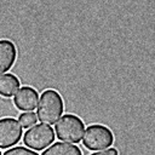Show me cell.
<instances>
[{"instance_id": "1", "label": "cell", "mask_w": 155, "mask_h": 155, "mask_svg": "<svg viewBox=\"0 0 155 155\" xmlns=\"http://www.w3.org/2000/svg\"><path fill=\"white\" fill-rule=\"evenodd\" d=\"M64 110V102L58 91L48 88L45 90L39 99L36 116L38 119L47 125H53L62 116Z\"/></svg>"}, {"instance_id": "2", "label": "cell", "mask_w": 155, "mask_h": 155, "mask_svg": "<svg viewBox=\"0 0 155 155\" xmlns=\"http://www.w3.org/2000/svg\"><path fill=\"white\" fill-rule=\"evenodd\" d=\"M84 121L74 114H65L56 122L57 137L65 142L79 143L84 136Z\"/></svg>"}, {"instance_id": "3", "label": "cell", "mask_w": 155, "mask_h": 155, "mask_svg": "<svg viewBox=\"0 0 155 155\" xmlns=\"http://www.w3.org/2000/svg\"><path fill=\"white\" fill-rule=\"evenodd\" d=\"M82 137L84 145L90 150L107 149L114 143V134L111 130L101 124L90 125Z\"/></svg>"}, {"instance_id": "4", "label": "cell", "mask_w": 155, "mask_h": 155, "mask_svg": "<svg viewBox=\"0 0 155 155\" xmlns=\"http://www.w3.org/2000/svg\"><path fill=\"white\" fill-rule=\"evenodd\" d=\"M54 132L48 125H34L28 128L23 136V142L28 148L41 150L48 147L54 140Z\"/></svg>"}, {"instance_id": "5", "label": "cell", "mask_w": 155, "mask_h": 155, "mask_svg": "<svg viewBox=\"0 0 155 155\" xmlns=\"http://www.w3.org/2000/svg\"><path fill=\"white\" fill-rule=\"evenodd\" d=\"M23 127L13 117L0 119V148H8L19 142Z\"/></svg>"}, {"instance_id": "6", "label": "cell", "mask_w": 155, "mask_h": 155, "mask_svg": "<svg viewBox=\"0 0 155 155\" xmlns=\"http://www.w3.org/2000/svg\"><path fill=\"white\" fill-rule=\"evenodd\" d=\"M38 101H39V93L35 88L30 86H23L21 87L13 98V102L16 107L21 110H33L35 107H38Z\"/></svg>"}, {"instance_id": "7", "label": "cell", "mask_w": 155, "mask_h": 155, "mask_svg": "<svg viewBox=\"0 0 155 155\" xmlns=\"http://www.w3.org/2000/svg\"><path fill=\"white\" fill-rule=\"evenodd\" d=\"M17 47L8 39H0V74L7 71L16 62Z\"/></svg>"}, {"instance_id": "8", "label": "cell", "mask_w": 155, "mask_h": 155, "mask_svg": "<svg viewBox=\"0 0 155 155\" xmlns=\"http://www.w3.org/2000/svg\"><path fill=\"white\" fill-rule=\"evenodd\" d=\"M42 155H82V151L78 145L70 144L68 142H57L44 150Z\"/></svg>"}, {"instance_id": "9", "label": "cell", "mask_w": 155, "mask_h": 155, "mask_svg": "<svg viewBox=\"0 0 155 155\" xmlns=\"http://www.w3.org/2000/svg\"><path fill=\"white\" fill-rule=\"evenodd\" d=\"M19 90V79L13 74L0 75V94L11 97Z\"/></svg>"}, {"instance_id": "10", "label": "cell", "mask_w": 155, "mask_h": 155, "mask_svg": "<svg viewBox=\"0 0 155 155\" xmlns=\"http://www.w3.org/2000/svg\"><path fill=\"white\" fill-rule=\"evenodd\" d=\"M36 120H38V116L33 111H27L19 115V124L22 125V127L29 128L36 124Z\"/></svg>"}, {"instance_id": "11", "label": "cell", "mask_w": 155, "mask_h": 155, "mask_svg": "<svg viewBox=\"0 0 155 155\" xmlns=\"http://www.w3.org/2000/svg\"><path fill=\"white\" fill-rule=\"evenodd\" d=\"M2 155H39L36 151L31 150L30 148L25 147H13L8 150H6Z\"/></svg>"}, {"instance_id": "12", "label": "cell", "mask_w": 155, "mask_h": 155, "mask_svg": "<svg viewBox=\"0 0 155 155\" xmlns=\"http://www.w3.org/2000/svg\"><path fill=\"white\" fill-rule=\"evenodd\" d=\"M91 155H117V150L115 148H109V149H105L103 151H97V153H93Z\"/></svg>"}, {"instance_id": "13", "label": "cell", "mask_w": 155, "mask_h": 155, "mask_svg": "<svg viewBox=\"0 0 155 155\" xmlns=\"http://www.w3.org/2000/svg\"><path fill=\"white\" fill-rule=\"evenodd\" d=\"M0 155H1V153H0Z\"/></svg>"}]
</instances>
